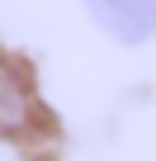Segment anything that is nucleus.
<instances>
[{"mask_svg": "<svg viewBox=\"0 0 156 161\" xmlns=\"http://www.w3.org/2000/svg\"><path fill=\"white\" fill-rule=\"evenodd\" d=\"M43 128H47V114H43V100L33 90L29 71L0 47V137L24 142V137H33Z\"/></svg>", "mask_w": 156, "mask_h": 161, "instance_id": "f257e3e1", "label": "nucleus"}, {"mask_svg": "<svg viewBox=\"0 0 156 161\" xmlns=\"http://www.w3.org/2000/svg\"><path fill=\"white\" fill-rule=\"evenodd\" d=\"M81 5L123 47H142L156 38V0H81Z\"/></svg>", "mask_w": 156, "mask_h": 161, "instance_id": "f03ea898", "label": "nucleus"}]
</instances>
